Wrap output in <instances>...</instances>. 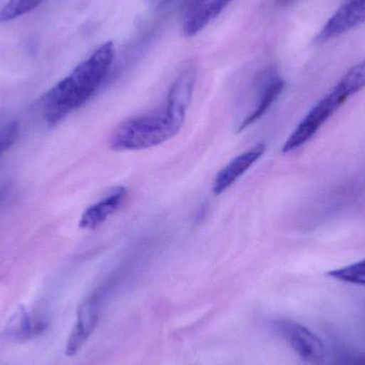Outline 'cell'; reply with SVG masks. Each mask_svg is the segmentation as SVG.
<instances>
[{
	"mask_svg": "<svg viewBox=\"0 0 365 365\" xmlns=\"http://www.w3.org/2000/svg\"><path fill=\"white\" fill-rule=\"evenodd\" d=\"M345 101L336 92L331 91L325 98H322L308 113L297 128L292 133L291 136L285 141L282 147V153L287 154L311 140L319 132L323 124L344 104Z\"/></svg>",
	"mask_w": 365,
	"mask_h": 365,
	"instance_id": "3957f363",
	"label": "cell"
},
{
	"mask_svg": "<svg viewBox=\"0 0 365 365\" xmlns=\"http://www.w3.org/2000/svg\"><path fill=\"white\" fill-rule=\"evenodd\" d=\"M356 365H365V353L358 356L356 359Z\"/></svg>",
	"mask_w": 365,
	"mask_h": 365,
	"instance_id": "e0dca14e",
	"label": "cell"
},
{
	"mask_svg": "<svg viewBox=\"0 0 365 365\" xmlns=\"http://www.w3.org/2000/svg\"><path fill=\"white\" fill-rule=\"evenodd\" d=\"M265 150L266 145L264 143H259L252 149L231 160L215 178L214 184H212V191L215 195H221L227 191L262 158V155L265 153Z\"/></svg>",
	"mask_w": 365,
	"mask_h": 365,
	"instance_id": "9c48e42d",
	"label": "cell"
},
{
	"mask_svg": "<svg viewBox=\"0 0 365 365\" xmlns=\"http://www.w3.org/2000/svg\"><path fill=\"white\" fill-rule=\"evenodd\" d=\"M182 125L175 122L166 109L140 115L124 122L110 137L115 151H138L158 147L175 137Z\"/></svg>",
	"mask_w": 365,
	"mask_h": 365,
	"instance_id": "7a4b0ae2",
	"label": "cell"
},
{
	"mask_svg": "<svg viewBox=\"0 0 365 365\" xmlns=\"http://www.w3.org/2000/svg\"><path fill=\"white\" fill-rule=\"evenodd\" d=\"M102 294H92L86 298L77 310L76 321L71 330L66 345V355L74 357L91 338L100 321Z\"/></svg>",
	"mask_w": 365,
	"mask_h": 365,
	"instance_id": "5b68a950",
	"label": "cell"
},
{
	"mask_svg": "<svg viewBox=\"0 0 365 365\" xmlns=\"http://www.w3.org/2000/svg\"><path fill=\"white\" fill-rule=\"evenodd\" d=\"M294 1V0H279L281 4H289V2Z\"/></svg>",
	"mask_w": 365,
	"mask_h": 365,
	"instance_id": "ac0fdd59",
	"label": "cell"
},
{
	"mask_svg": "<svg viewBox=\"0 0 365 365\" xmlns=\"http://www.w3.org/2000/svg\"><path fill=\"white\" fill-rule=\"evenodd\" d=\"M48 328V321L42 313L21 308L9 321L6 332L16 341H29L42 336Z\"/></svg>",
	"mask_w": 365,
	"mask_h": 365,
	"instance_id": "30bf717a",
	"label": "cell"
},
{
	"mask_svg": "<svg viewBox=\"0 0 365 365\" xmlns=\"http://www.w3.org/2000/svg\"><path fill=\"white\" fill-rule=\"evenodd\" d=\"M232 0H189L182 17V32L191 38L203 31Z\"/></svg>",
	"mask_w": 365,
	"mask_h": 365,
	"instance_id": "8992f818",
	"label": "cell"
},
{
	"mask_svg": "<svg viewBox=\"0 0 365 365\" xmlns=\"http://www.w3.org/2000/svg\"><path fill=\"white\" fill-rule=\"evenodd\" d=\"M19 134L17 122H11L0 130V158L14 145Z\"/></svg>",
	"mask_w": 365,
	"mask_h": 365,
	"instance_id": "2e32d148",
	"label": "cell"
},
{
	"mask_svg": "<svg viewBox=\"0 0 365 365\" xmlns=\"http://www.w3.org/2000/svg\"><path fill=\"white\" fill-rule=\"evenodd\" d=\"M284 87V81L278 75H272L269 79H267L265 85L262 88L261 94L257 98L255 108L240 122L237 132H242L249 126L252 125L257 120L261 119L267 113L268 109L272 106V104L278 100Z\"/></svg>",
	"mask_w": 365,
	"mask_h": 365,
	"instance_id": "7c38bea8",
	"label": "cell"
},
{
	"mask_svg": "<svg viewBox=\"0 0 365 365\" xmlns=\"http://www.w3.org/2000/svg\"><path fill=\"white\" fill-rule=\"evenodd\" d=\"M115 55L113 43H104L45 94L43 117L48 125L59 123L96 94L110 71Z\"/></svg>",
	"mask_w": 365,
	"mask_h": 365,
	"instance_id": "6da1fadb",
	"label": "cell"
},
{
	"mask_svg": "<svg viewBox=\"0 0 365 365\" xmlns=\"http://www.w3.org/2000/svg\"><path fill=\"white\" fill-rule=\"evenodd\" d=\"M128 197V189L115 187L108 195L89 206L81 215L79 227L85 230H94L115 214Z\"/></svg>",
	"mask_w": 365,
	"mask_h": 365,
	"instance_id": "8fae6325",
	"label": "cell"
},
{
	"mask_svg": "<svg viewBox=\"0 0 365 365\" xmlns=\"http://www.w3.org/2000/svg\"><path fill=\"white\" fill-rule=\"evenodd\" d=\"M365 88V59L351 68L332 91L346 102Z\"/></svg>",
	"mask_w": 365,
	"mask_h": 365,
	"instance_id": "4fadbf2b",
	"label": "cell"
},
{
	"mask_svg": "<svg viewBox=\"0 0 365 365\" xmlns=\"http://www.w3.org/2000/svg\"></svg>",
	"mask_w": 365,
	"mask_h": 365,
	"instance_id": "d6986e66",
	"label": "cell"
},
{
	"mask_svg": "<svg viewBox=\"0 0 365 365\" xmlns=\"http://www.w3.org/2000/svg\"><path fill=\"white\" fill-rule=\"evenodd\" d=\"M277 332L307 364L321 365L325 360V345L321 339L304 326L291 321L274 324Z\"/></svg>",
	"mask_w": 365,
	"mask_h": 365,
	"instance_id": "277c9868",
	"label": "cell"
},
{
	"mask_svg": "<svg viewBox=\"0 0 365 365\" xmlns=\"http://www.w3.org/2000/svg\"><path fill=\"white\" fill-rule=\"evenodd\" d=\"M365 23V0H349L324 26L317 40L326 42L338 38Z\"/></svg>",
	"mask_w": 365,
	"mask_h": 365,
	"instance_id": "ba28073f",
	"label": "cell"
},
{
	"mask_svg": "<svg viewBox=\"0 0 365 365\" xmlns=\"http://www.w3.org/2000/svg\"><path fill=\"white\" fill-rule=\"evenodd\" d=\"M45 0H8L0 10V23L12 21L36 10Z\"/></svg>",
	"mask_w": 365,
	"mask_h": 365,
	"instance_id": "5bb4252c",
	"label": "cell"
},
{
	"mask_svg": "<svg viewBox=\"0 0 365 365\" xmlns=\"http://www.w3.org/2000/svg\"><path fill=\"white\" fill-rule=\"evenodd\" d=\"M195 81L197 68L195 64H187L175 79L169 92L165 109L168 115L182 126L186 117L187 109L190 105Z\"/></svg>",
	"mask_w": 365,
	"mask_h": 365,
	"instance_id": "52a82bcc",
	"label": "cell"
},
{
	"mask_svg": "<svg viewBox=\"0 0 365 365\" xmlns=\"http://www.w3.org/2000/svg\"><path fill=\"white\" fill-rule=\"evenodd\" d=\"M327 276L342 282L365 287V259L345 267L331 270L327 272Z\"/></svg>",
	"mask_w": 365,
	"mask_h": 365,
	"instance_id": "9a60e30c",
	"label": "cell"
}]
</instances>
